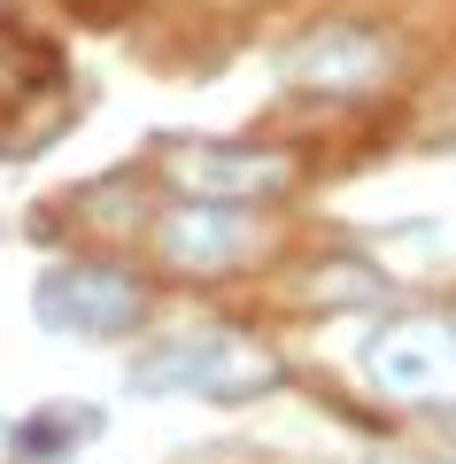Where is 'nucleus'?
<instances>
[{
    "instance_id": "f257e3e1",
    "label": "nucleus",
    "mask_w": 456,
    "mask_h": 464,
    "mask_svg": "<svg viewBox=\"0 0 456 464\" xmlns=\"http://www.w3.org/2000/svg\"><path fill=\"white\" fill-rule=\"evenodd\" d=\"M131 387L140 395H201V402H247L263 387H278V356L263 341L232 325H201V333H179V341L147 348L131 364Z\"/></svg>"
},
{
    "instance_id": "f03ea898",
    "label": "nucleus",
    "mask_w": 456,
    "mask_h": 464,
    "mask_svg": "<svg viewBox=\"0 0 456 464\" xmlns=\"http://www.w3.org/2000/svg\"><path fill=\"white\" fill-rule=\"evenodd\" d=\"M32 317L54 341H124L147 317V286L124 264H54L32 286Z\"/></svg>"
},
{
    "instance_id": "7ed1b4c3",
    "label": "nucleus",
    "mask_w": 456,
    "mask_h": 464,
    "mask_svg": "<svg viewBox=\"0 0 456 464\" xmlns=\"http://www.w3.org/2000/svg\"><path fill=\"white\" fill-rule=\"evenodd\" d=\"M364 380L387 402H425V411H449L456 402V317H387V325L364 341Z\"/></svg>"
},
{
    "instance_id": "20e7f679",
    "label": "nucleus",
    "mask_w": 456,
    "mask_h": 464,
    "mask_svg": "<svg viewBox=\"0 0 456 464\" xmlns=\"http://www.w3.org/2000/svg\"><path fill=\"white\" fill-rule=\"evenodd\" d=\"M24 109H39L47 124H63L70 70H63V47H54V39L24 32V24H0V155H24V148L47 140Z\"/></svg>"
},
{
    "instance_id": "39448f33",
    "label": "nucleus",
    "mask_w": 456,
    "mask_h": 464,
    "mask_svg": "<svg viewBox=\"0 0 456 464\" xmlns=\"http://www.w3.org/2000/svg\"><path fill=\"white\" fill-rule=\"evenodd\" d=\"M170 179L186 186V201H263L294 186V155L256 148V140H186L170 148Z\"/></svg>"
},
{
    "instance_id": "423d86ee",
    "label": "nucleus",
    "mask_w": 456,
    "mask_h": 464,
    "mask_svg": "<svg viewBox=\"0 0 456 464\" xmlns=\"http://www.w3.org/2000/svg\"><path fill=\"white\" fill-rule=\"evenodd\" d=\"M286 70L294 85H310V93H364V85H379V70H387V39L372 32V24H317L302 47H286Z\"/></svg>"
},
{
    "instance_id": "0eeeda50",
    "label": "nucleus",
    "mask_w": 456,
    "mask_h": 464,
    "mask_svg": "<svg viewBox=\"0 0 456 464\" xmlns=\"http://www.w3.org/2000/svg\"><path fill=\"white\" fill-rule=\"evenodd\" d=\"M247 240H256V232H247V217L232 209V201H179V209L163 217V264L194 271V279L240 264Z\"/></svg>"
},
{
    "instance_id": "6e6552de",
    "label": "nucleus",
    "mask_w": 456,
    "mask_h": 464,
    "mask_svg": "<svg viewBox=\"0 0 456 464\" xmlns=\"http://www.w3.org/2000/svg\"><path fill=\"white\" fill-rule=\"evenodd\" d=\"M93 426H101L93 411H54V418H24V426H16V449H24V457H54L63 441H85Z\"/></svg>"
}]
</instances>
